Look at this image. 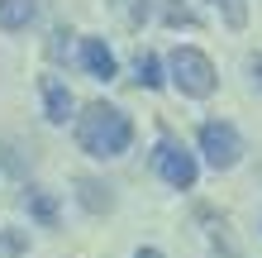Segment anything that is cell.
<instances>
[{
	"mask_svg": "<svg viewBox=\"0 0 262 258\" xmlns=\"http://www.w3.org/2000/svg\"><path fill=\"white\" fill-rule=\"evenodd\" d=\"M76 144H81V153L91 158H119V153H129V144H134V120L119 110V105H86L81 115H76Z\"/></svg>",
	"mask_w": 262,
	"mask_h": 258,
	"instance_id": "obj_1",
	"label": "cell"
},
{
	"mask_svg": "<svg viewBox=\"0 0 262 258\" xmlns=\"http://www.w3.org/2000/svg\"><path fill=\"white\" fill-rule=\"evenodd\" d=\"M167 67H172V82H177V91H186V96H210L214 91V63L200 48H172V57H167Z\"/></svg>",
	"mask_w": 262,
	"mask_h": 258,
	"instance_id": "obj_2",
	"label": "cell"
},
{
	"mask_svg": "<svg viewBox=\"0 0 262 258\" xmlns=\"http://www.w3.org/2000/svg\"><path fill=\"white\" fill-rule=\"evenodd\" d=\"M200 153H205V163L214 172H229L238 163V153H243V139H238V129L229 120H205L200 125Z\"/></svg>",
	"mask_w": 262,
	"mask_h": 258,
	"instance_id": "obj_3",
	"label": "cell"
},
{
	"mask_svg": "<svg viewBox=\"0 0 262 258\" xmlns=\"http://www.w3.org/2000/svg\"><path fill=\"white\" fill-rule=\"evenodd\" d=\"M152 172H158L167 187H177V191H191L195 187V158L177 139H162L158 148H152Z\"/></svg>",
	"mask_w": 262,
	"mask_h": 258,
	"instance_id": "obj_4",
	"label": "cell"
},
{
	"mask_svg": "<svg viewBox=\"0 0 262 258\" xmlns=\"http://www.w3.org/2000/svg\"><path fill=\"white\" fill-rule=\"evenodd\" d=\"M38 91H43V115H48L53 125H67V120H72V110H76L72 91L57 82V77H43V82H38Z\"/></svg>",
	"mask_w": 262,
	"mask_h": 258,
	"instance_id": "obj_5",
	"label": "cell"
},
{
	"mask_svg": "<svg viewBox=\"0 0 262 258\" xmlns=\"http://www.w3.org/2000/svg\"><path fill=\"white\" fill-rule=\"evenodd\" d=\"M81 67H86L96 82H115V72H119L115 53L105 48V38H81Z\"/></svg>",
	"mask_w": 262,
	"mask_h": 258,
	"instance_id": "obj_6",
	"label": "cell"
},
{
	"mask_svg": "<svg viewBox=\"0 0 262 258\" xmlns=\"http://www.w3.org/2000/svg\"><path fill=\"white\" fill-rule=\"evenodd\" d=\"M76 201H81L91 215H100V210L115 206V196H110V187H105V182H96V177H76Z\"/></svg>",
	"mask_w": 262,
	"mask_h": 258,
	"instance_id": "obj_7",
	"label": "cell"
},
{
	"mask_svg": "<svg viewBox=\"0 0 262 258\" xmlns=\"http://www.w3.org/2000/svg\"><path fill=\"white\" fill-rule=\"evenodd\" d=\"M34 0H0V29H24L34 19Z\"/></svg>",
	"mask_w": 262,
	"mask_h": 258,
	"instance_id": "obj_8",
	"label": "cell"
},
{
	"mask_svg": "<svg viewBox=\"0 0 262 258\" xmlns=\"http://www.w3.org/2000/svg\"><path fill=\"white\" fill-rule=\"evenodd\" d=\"M24 206H29V215H34L38 225H57V201H53L48 191H29Z\"/></svg>",
	"mask_w": 262,
	"mask_h": 258,
	"instance_id": "obj_9",
	"label": "cell"
},
{
	"mask_svg": "<svg viewBox=\"0 0 262 258\" xmlns=\"http://www.w3.org/2000/svg\"><path fill=\"white\" fill-rule=\"evenodd\" d=\"M134 72H138V86H148V91H158V86H162V67H158V57H152L148 48L134 57Z\"/></svg>",
	"mask_w": 262,
	"mask_h": 258,
	"instance_id": "obj_10",
	"label": "cell"
},
{
	"mask_svg": "<svg viewBox=\"0 0 262 258\" xmlns=\"http://www.w3.org/2000/svg\"><path fill=\"white\" fill-rule=\"evenodd\" d=\"M29 249V234L24 230H0V258H19Z\"/></svg>",
	"mask_w": 262,
	"mask_h": 258,
	"instance_id": "obj_11",
	"label": "cell"
},
{
	"mask_svg": "<svg viewBox=\"0 0 262 258\" xmlns=\"http://www.w3.org/2000/svg\"><path fill=\"white\" fill-rule=\"evenodd\" d=\"M214 5H220V14H224L229 29H243V24H248V5H243V0H214Z\"/></svg>",
	"mask_w": 262,
	"mask_h": 258,
	"instance_id": "obj_12",
	"label": "cell"
},
{
	"mask_svg": "<svg viewBox=\"0 0 262 258\" xmlns=\"http://www.w3.org/2000/svg\"><path fill=\"white\" fill-rule=\"evenodd\" d=\"M0 158H5V168H10V172H24V158H19V153H14V148H10V144H0Z\"/></svg>",
	"mask_w": 262,
	"mask_h": 258,
	"instance_id": "obj_13",
	"label": "cell"
},
{
	"mask_svg": "<svg viewBox=\"0 0 262 258\" xmlns=\"http://www.w3.org/2000/svg\"><path fill=\"white\" fill-rule=\"evenodd\" d=\"M248 72H253V82H257V86H262V53H257V57H253V63H248Z\"/></svg>",
	"mask_w": 262,
	"mask_h": 258,
	"instance_id": "obj_14",
	"label": "cell"
},
{
	"mask_svg": "<svg viewBox=\"0 0 262 258\" xmlns=\"http://www.w3.org/2000/svg\"><path fill=\"white\" fill-rule=\"evenodd\" d=\"M214 258H238V253L229 249V244H220V239H214Z\"/></svg>",
	"mask_w": 262,
	"mask_h": 258,
	"instance_id": "obj_15",
	"label": "cell"
},
{
	"mask_svg": "<svg viewBox=\"0 0 262 258\" xmlns=\"http://www.w3.org/2000/svg\"><path fill=\"white\" fill-rule=\"evenodd\" d=\"M134 258H162V253H158V249H138Z\"/></svg>",
	"mask_w": 262,
	"mask_h": 258,
	"instance_id": "obj_16",
	"label": "cell"
}]
</instances>
